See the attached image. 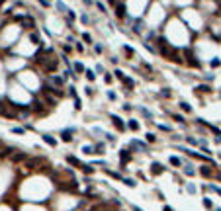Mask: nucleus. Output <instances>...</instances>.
<instances>
[{
    "label": "nucleus",
    "mask_w": 221,
    "mask_h": 211,
    "mask_svg": "<svg viewBox=\"0 0 221 211\" xmlns=\"http://www.w3.org/2000/svg\"><path fill=\"white\" fill-rule=\"evenodd\" d=\"M57 65H59V63H57V59H49V61H45V70H47V72H53V70H55L57 68Z\"/></svg>",
    "instance_id": "nucleus-1"
},
{
    "label": "nucleus",
    "mask_w": 221,
    "mask_h": 211,
    "mask_svg": "<svg viewBox=\"0 0 221 211\" xmlns=\"http://www.w3.org/2000/svg\"><path fill=\"white\" fill-rule=\"evenodd\" d=\"M151 172H153L155 176H159V174H163V172H165V166H163L161 162H153V164H151Z\"/></svg>",
    "instance_id": "nucleus-2"
},
{
    "label": "nucleus",
    "mask_w": 221,
    "mask_h": 211,
    "mask_svg": "<svg viewBox=\"0 0 221 211\" xmlns=\"http://www.w3.org/2000/svg\"><path fill=\"white\" fill-rule=\"evenodd\" d=\"M129 158H131V151H129V149H122V151H120V160H122V164L127 162Z\"/></svg>",
    "instance_id": "nucleus-3"
},
{
    "label": "nucleus",
    "mask_w": 221,
    "mask_h": 211,
    "mask_svg": "<svg viewBox=\"0 0 221 211\" xmlns=\"http://www.w3.org/2000/svg\"><path fill=\"white\" fill-rule=\"evenodd\" d=\"M61 139H63L65 143H71V141H73V129H65V131H61Z\"/></svg>",
    "instance_id": "nucleus-4"
},
{
    "label": "nucleus",
    "mask_w": 221,
    "mask_h": 211,
    "mask_svg": "<svg viewBox=\"0 0 221 211\" xmlns=\"http://www.w3.org/2000/svg\"><path fill=\"white\" fill-rule=\"evenodd\" d=\"M200 174H202V176H206V178L215 176V174H213V170H211V166H200Z\"/></svg>",
    "instance_id": "nucleus-5"
},
{
    "label": "nucleus",
    "mask_w": 221,
    "mask_h": 211,
    "mask_svg": "<svg viewBox=\"0 0 221 211\" xmlns=\"http://www.w3.org/2000/svg\"><path fill=\"white\" fill-rule=\"evenodd\" d=\"M110 117H112V121H114V125H116V127H118L120 131H125V125H123V123H122V119H120L118 115H114V113H112Z\"/></svg>",
    "instance_id": "nucleus-6"
},
{
    "label": "nucleus",
    "mask_w": 221,
    "mask_h": 211,
    "mask_svg": "<svg viewBox=\"0 0 221 211\" xmlns=\"http://www.w3.org/2000/svg\"><path fill=\"white\" fill-rule=\"evenodd\" d=\"M67 162H69V164H73V166H77V168H82V162H80V160H78L77 156H67Z\"/></svg>",
    "instance_id": "nucleus-7"
},
{
    "label": "nucleus",
    "mask_w": 221,
    "mask_h": 211,
    "mask_svg": "<svg viewBox=\"0 0 221 211\" xmlns=\"http://www.w3.org/2000/svg\"><path fill=\"white\" fill-rule=\"evenodd\" d=\"M116 14H118V18H125V14H127V12H125V4L120 2V4L116 6Z\"/></svg>",
    "instance_id": "nucleus-8"
},
{
    "label": "nucleus",
    "mask_w": 221,
    "mask_h": 211,
    "mask_svg": "<svg viewBox=\"0 0 221 211\" xmlns=\"http://www.w3.org/2000/svg\"><path fill=\"white\" fill-rule=\"evenodd\" d=\"M186 63H188V65H192V67H200V63L196 61V57L192 55V53H188V51H186Z\"/></svg>",
    "instance_id": "nucleus-9"
},
{
    "label": "nucleus",
    "mask_w": 221,
    "mask_h": 211,
    "mask_svg": "<svg viewBox=\"0 0 221 211\" xmlns=\"http://www.w3.org/2000/svg\"><path fill=\"white\" fill-rule=\"evenodd\" d=\"M22 22H24V27H26V29H32V27H35V22H33L30 16H26Z\"/></svg>",
    "instance_id": "nucleus-10"
},
{
    "label": "nucleus",
    "mask_w": 221,
    "mask_h": 211,
    "mask_svg": "<svg viewBox=\"0 0 221 211\" xmlns=\"http://www.w3.org/2000/svg\"><path fill=\"white\" fill-rule=\"evenodd\" d=\"M45 162V158H33V160H28V168H35L37 164Z\"/></svg>",
    "instance_id": "nucleus-11"
},
{
    "label": "nucleus",
    "mask_w": 221,
    "mask_h": 211,
    "mask_svg": "<svg viewBox=\"0 0 221 211\" xmlns=\"http://www.w3.org/2000/svg\"><path fill=\"white\" fill-rule=\"evenodd\" d=\"M26 158H28V156L24 155V153H16V155H12V160H14V162H24Z\"/></svg>",
    "instance_id": "nucleus-12"
},
{
    "label": "nucleus",
    "mask_w": 221,
    "mask_h": 211,
    "mask_svg": "<svg viewBox=\"0 0 221 211\" xmlns=\"http://www.w3.org/2000/svg\"><path fill=\"white\" fill-rule=\"evenodd\" d=\"M43 141H45L47 145H51V147H55V145H57V141H55V139H53V137H51L49 133H45V135H43Z\"/></svg>",
    "instance_id": "nucleus-13"
},
{
    "label": "nucleus",
    "mask_w": 221,
    "mask_h": 211,
    "mask_svg": "<svg viewBox=\"0 0 221 211\" xmlns=\"http://www.w3.org/2000/svg\"><path fill=\"white\" fill-rule=\"evenodd\" d=\"M8 113V106H6V102L0 100V115H6Z\"/></svg>",
    "instance_id": "nucleus-14"
},
{
    "label": "nucleus",
    "mask_w": 221,
    "mask_h": 211,
    "mask_svg": "<svg viewBox=\"0 0 221 211\" xmlns=\"http://www.w3.org/2000/svg\"><path fill=\"white\" fill-rule=\"evenodd\" d=\"M49 80H51L53 84H57V86H61V84H63V78H61V76H49Z\"/></svg>",
    "instance_id": "nucleus-15"
},
{
    "label": "nucleus",
    "mask_w": 221,
    "mask_h": 211,
    "mask_svg": "<svg viewBox=\"0 0 221 211\" xmlns=\"http://www.w3.org/2000/svg\"><path fill=\"white\" fill-rule=\"evenodd\" d=\"M180 110H182V111H188V113H190V111H192V106L186 104V102H180Z\"/></svg>",
    "instance_id": "nucleus-16"
},
{
    "label": "nucleus",
    "mask_w": 221,
    "mask_h": 211,
    "mask_svg": "<svg viewBox=\"0 0 221 211\" xmlns=\"http://www.w3.org/2000/svg\"><path fill=\"white\" fill-rule=\"evenodd\" d=\"M129 129H131V131H137V129H139V123L135 121V119H129Z\"/></svg>",
    "instance_id": "nucleus-17"
},
{
    "label": "nucleus",
    "mask_w": 221,
    "mask_h": 211,
    "mask_svg": "<svg viewBox=\"0 0 221 211\" xmlns=\"http://www.w3.org/2000/svg\"><path fill=\"white\" fill-rule=\"evenodd\" d=\"M123 182H125L129 188H135V186H137V184H135V180H131V178H123Z\"/></svg>",
    "instance_id": "nucleus-18"
},
{
    "label": "nucleus",
    "mask_w": 221,
    "mask_h": 211,
    "mask_svg": "<svg viewBox=\"0 0 221 211\" xmlns=\"http://www.w3.org/2000/svg\"><path fill=\"white\" fill-rule=\"evenodd\" d=\"M196 90H198V92H211V88H210V86H206V84H202V86H198Z\"/></svg>",
    "instance_id": "nucleus-19"
},
{
    "label": "nucleus",
    "mask_w": 221,
    "mask_h": 211,
    "mask_svg": "<svg viewBox=\"0 0 221 211\" xmlns=\"http://www.w3.org/2000/svg\"><path fill=\"white\" fill-rule=\"evenodd\" d=\"M82 170H84L86 174H90V172H94V168L90 166V164H82Z\"/></svg>",
    "instance_id": "nucleus-20"
},
{
    "label": "nucleus",
    "mask_w": 221,
    "mask_h": 211,
    "mask_svg": "<svg viewBox=\"0 0 221 211\" xmlns=\"http://www.w3.org/2000/svg\"><path fill=\"white\" fill-rule=\"evenodd\" d=\"M204 205H206L208 209H211V207H213V203H211V200H208V198H204Z\"/></svg>",
    "instance_id": "nucleus-21"
},
{
    "label": "nucleus",
    "mask_w": 221,
    "mask_h": 211,
    "mask_svg": "<svg viewBox=\"0 0 221 211\" xmlns=\"http://www.w3.org/2000/svg\"><path fill=\"white\" fill-rule=\"evenodd\" d=\"M86 78H88V80H94V78H96L94 70H86Z\"/></svg>",
    "instance_id": "nucleus-22"
},
{
    "label": "nucleus",
    "mask_w": 221,
    "mask_h": 211,
    "mask_svg": "<svg viewBox=\"0 0 221 211\" xmlns=\"http://www.w3.org/2000/svg\"><path fill=\"white\" fill-rule=\"evenodd\" d=\"M57 8H59L61 12H69V10H67V6L63 4V2H57Z\"/></svg>",
    "instance_id": "nucleus-23"
},
{
    "label": "nucleus",
    "mask_w": 221,
    "mask_h": 211,
    "mask_svg": "<svg viewBox=\"0 0 221 211\" xmlns=\"http://www.w3.org/2000/svg\"><path fill=\"white\" fill-rule=\"evenodd\" d=\"M123 51H125L127 55H133V49L129 47V45H123Z\"/></svg>",
    "instance_id": "nucleus-24"
},
{
    "label": "nucleus",
    "mask_w": 221,
    "mask_h": 211,
    "mask_svg": "<svg viewBox=\"0 0 221 211\" xmlns=\"http://www.w3.org/2000/svg\"><path fill=\"white\" fill-rule=\"evenodd\" d=\"M211 67L215 68V67H221V61L219 59H213V61H211Z\"/></svg>",
    "instance_id": "nucleus-25"
},
{
    "label": "nucleus",
    "mask_w": 221,
    "mask_h": 211,
    "mask_svg": "<svg viewBox=\"0 0 221 211\" xmlns=\"http://www.w3.org/2000/svg\"><path fill=\"white\" fill-rule=\"evenodd\" d=\"M82 151H84V153H86V155H94V149H92V147H84V149H82Z\"/></svg>",
    "instance_id": "nucleus-26"
},
{
    "label": "nucleus",
    "mask_w": 221,
    "mask_h": 211,
    "mask_svg": "<svg viewBox=\"0 0 221 211\" xmlns=\"http://www.w3.org/2000/svg\"><path fill=\"white\" fill-rule=\"evenodd\" d=\"M170 162H172L174 166H180V164H182V162H180V158H176V156H174V158H170Z\"/></svg>",
    "instance_id": "nucleus-27"
},
{
    "label": "nucleus",
    "mask_w": 221,
    "mask_h": 211,
    "mask_svg": "<svg viewBox=\"0 0 221 211\" xmlns=\"http://www.w3.org/2000/svg\"><path fill=\"white\" fill-rule=\"evenodd\" d=\"M172 119H174V121H178V123H184V121H182V115H178V113H174V115H172Z\"/></svg>",
    "instance_id": "nucleus-28"
},
{
    "label": "nucleus",
    "mask_w": 221,
    "mask_h": 211,
    "mask_svg": "<svg viewBox=\"0 0 221 211\" xmlns=\"http://www.w3.org/2000/svg\"><path fill=\"white\" fill-rule=\"evenodd\" d=\"M75 70H77V72H82V70H84V67H82L80 63H77V65H75Z\"/></svg>",
    "instance_id": "nucleus-29"
},
{
    "label": "nucleus",
    "mask_w": 221,
    "mask_h": 211,
    "mask_svg": "<svg viewBox=\"0 0 221 211\" xmlns=\"http://www.w3.org/2000/svg\"><path fill=\"white\" fill-rule=\"evenodd\" d=\"M96 153H104V145H102V143L96 145Z\"/></svg>",
    "instance_id": "nucleus-30"
},
{
    "label": "nucleus",
    "mask_w": 221,
    "mask_h": 211,
    "mask_svg": "<svg viewBox=\"0 0 221 211\" xmlns=\"http://www.w3.org/2000/svg\"><path fill=\"white\" fill-rule=\"evenodd\" d=\"M106 139H108V141H110V143H116V137H114V135H110V133L106 135Z\"/></svg>",
    "instance_id": "nucleus-31"
},
{
    "label": "nucleus",
    "mask_w": 221,
    "mask_h": 211,
    "mask_svg": "<svg viewBox=\"0 0 221 211\" xmlns=\"http://www.w3.org/2000/svg\"><path fill=\"white\" fill-rule=\"evenodd\" d=\"M116 76H118V78H122V80H123V78H125V74H123L122 70H116Z\"/></svg>",
    "instance_id": "nucleus-32"
},
{
    "label": "nucleus",
    "mask_w": 221,
    "mask_h": 211,
    "mask_svg": "<svg viewBox=\"0 0 221 211\" xmlns=\"http://www.w3.org/2000/svg\"><path fill=\"white\" fill-rule=\"evenodd\" d=\"M163 96H165V98H170V92H168V88H163Z\"/></svg>",
    "instance_id": "nucleus-33"
},
{
    "label": "nucleus",
    "mask_w": 221,
    "mask_h": 211,
    "mask_svg": "<svg viewBox=\"0 0 221 211\" xmlns=\"http://www.w3.org/2000/svg\"><path fill=\"white\" fill-rule=\"evenodd\" d=\"M188 194H196V188H194L192 184H188Z\"/></svg>",
    "instance_id": "nucleus-34"
},
{
    "label": "nucleus",
    "mask_w": 221,
    "mask_h": 211,
    "mask_svg": "<svg viewBox=\"0 0 221 211\" xmlns=\"http://www.w3.org/2000/svg\"><path fill=\"white\" fill-rule=\"evenodd\" d=\"M147 139H149V141H151V143H153V141H155L157 137H155V135H153V133H147Z\"/></svg>",
    "instance_id": "nucleus-35"
},
{
    "label": "nucleus",
    "mask_w": 221,
    "mask_h": 211,
    "mask_svg": "<svg viewBox=\"0 0 221 211\" xmlns=\"http://www.w3.org/2000/svg\"><path fill=\"white\" fill-rule=\"evenodd\" d=\"M186 141H188L190 145H196V139H194V137H186Z\"/></svg>",
    "instance_id": "nucleus-36"
},
{
    "label": "nucleus",
    "mask_w": 221,
    "mask_h": 211,
    "mask_svg": "<svg viewBox=\"0 0 221 211\" xmlns=\"http://www.w3.org/2000/svg\"><path fill=\"white\" fill-rule=\"evenodd\" d=\"M80 106H82V104H80V100L77 98V100H75V108H77V110H80Z\"/></svg>",
    "instance_id": "nucleus-37"
},
{
    "label": "nucleus",
    "mask_w": 221,
    "mask_h": 211,
    "mask_svg": "<svg viewBox=\"0 0 221 211\" xmlns=\"http://www.w3.org/2000/svg\"><path fill=\"white\" fill-rule=\"evenodd\" d=\"M163 211H174V209H172V207H168V205H165V209H163Z\"/></svg>",
    "instance_id": "nucleus-38"
},
{
    "label": "nucleus",
    "mask_w": 221,
    "mask_h": 211,
    "mask_svg": "<svg viewBox=\"0 0 221 211\" xmlns=\"http://www.w3.org/2000/svg\"><path fill=\"white\" fill-rule=\"evenodd\" d=\"M4 149H6V147H4V145L0 143V156H2V151H4Z\"/></svg>",
    "instance_id": "nucleus-39"
},
{
    "label": "nucleus",
    "mask_w": 221,
    "mask_h": 211,
    "mask_svg": "<svg viewBox=\"0 0 221 211\" xmlns=\"http://www.w3.org/2000/svg\"><path fill=\"white\" fill-rule=\"evenodd\" d=\"M133 211H143V209H139V207H137V205H133Z\"/></svg>",
    "instance_id": "nucleus-40"
},
{
    "label": "nucleus",
    "mask_w": 221,
    "mask_h": 211,
    "mask_svg": "<svg viewBox=\"0 0 221 211\" xmlns=\"http://www.w3.org/2000/svg\"><path fill=\"white\" fill-rule=\"evenodd\" d=\"M84 2H86V4H92V0H84Z\"/></svg>",
    "instance_id": "nucleus-41"
},
{
    "label": "nucleus",
    "mask_w": 221,
    "mask_h": 211,
    "mask_svg": "<svg viewBox=\"0 0 221 211\" xmlns=\"http://www.w3.org/2000/svg\"><path fill=\"white\" fill-rule=\"evenodd\" d=\"M217 14H219V16H221V6H219V10H217Z\"/></svg>",
    "instance_id": "nucleus-42"
},
{
    "label": "nucleus",
    "mask_w": 221,
    "mask_h": 211,
    "mask_svg": "<svg viewBox=\"0 0 221 211\" xmlns=\"http://www.w3.org/2000/svg\"><path fill=\"white\" fill-rule=\"evenodd\" d=\"M217 194H219V196H221V190H219V188H217Z\"/></svg>",
    "instance_id": "nucleus-43"
},
{
    "label": "nucleus",
    "mask_w": 221,
    "mask_h": 211,
    "mask_svg": "<svg viewBox=\"0 0 221 211\" xmlns=\"http://www.w3.org/2000/svg\"><path fill=\"white\" fill-rule=\"evenodd\" d=\"M4 2H6V0H0V4H4Z\"/></svg>",
    "instance_id": "nucleus-44"
},
{
    "label": "nucleus",
    "mask_w": 221,
    "mask_h": 211,
    "mask_svg": "<svg viewBox=\"0 0 221 211\" xmlns=\"http://www.w3.org/2000/svg\"><path fill=\"white\" fill-rule=\"evenodd\" d=\"M215 211H221V207H217V209H215Z\"/></svg>",
    "instance_id": "nucleus-45"
},
{
    "label": "nucleus",
    "mask_w": 221,
    "mask_h": 211,
    "mask_svg": "<svg viewBox=\"0 0 221 211\" xmlns=\"http://www.w3.org/2000/svg\"><path fill=\"white\" fill-rule=\"evenodd\" d=\"M110 2H112V4H114V2H116V0H110Z\"/></svg>",
    "instance_id": "nucleus-46"
},
{
    "label": "nucleus",
    "mask_w": 221,
    "mask_h": 211,
    "mask_svg": "<svg viewBox=\"0 0 221 211\" xmlns=\"http://www.w3.org/2000/svg\"><path fill=\"white\" fill-rule=\"evenodd\" d=\"M219 98H221V94H219Z\"/></svg>",
    "instance_id": "nucleus-47"
}]
</instances>
